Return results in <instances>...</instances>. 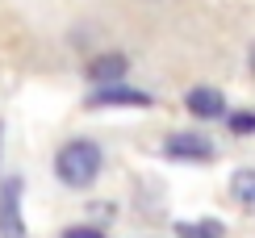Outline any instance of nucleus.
<instances>
[{
  "instance_id": "f257e3e1",
  "label": "nucleus",
  "mask_w": 255,
  "mask_h": 238,
  "mask_svg": "<svg viewBox=\"0 0 255 238\" xmlns=\"http://www.w3.org/2000/svg\"><path fill=\"white\" fill-rule=\"evenodd\" d=\"M101 163H105L101 146L88 142V138H76V142H67L59 150L55 171H59V180L67 184V188H88V184L101 176Z\"/></svg>"
},
{
  "instance_id": "f03ea898",
  "label": "nucleus",
  "mask_w": 255,
  "mask_h": 238,
  "mask_svg": "<svg viewBox=\"0 0 255 238\" xmlns=\"http://www.w3.org/2000/svg\"><path fill=\"white\" fill-rule=\"evenodd\" d=\"M0 238H25V222H21V180L0 184Z\"/></svg>"
},
{
  "instance_id": "7ed1b4c3",
  "label": "nucleus",
  "mask_w": 255,
  "mask_h": 238,
  "mask_svg": "<svg viewBox=\"0 0 255 238\" xmlns=\"http://www.w3.org/2000/svg\"><path fill=\"white\" fill-rule=\"evenodd\" d=\"M126 71H130V59L118 55V50L88 59V67H84V75H88L92 88H113V84H126Z\"/></svg>"
},
{
  "instance_id": "20e7f679",
  "label": "nucleus",
  "mask_w": 255,
  "mask_h": 238,
  "mask_svg": "<svg viewBox=\"0 0 255 238\" xmlns=\"http://www.w3.org/2000/svg\"><path fill=\"white\" fill-rule=\"evenodd\" d=\"M184 109L201 117V121H214V117H226V96L218 88H188L184 92Z\"/></svg>"
},
{
  "instance_id": "39448f33",
  "label": "nucleus",
  "mask_w": 255,
  "mask_h": 238,
  "mask_svg": "<svg viewBox=\"0 0 255 238\" xmlns=\"http://www.w3.org/2000/svg\"><path fill=\"white\" fill-rule=\"evenodd\" d=\"M163 150L172 159H193V163H205V159H214V146H209V138L201 134H172L163 142Z\"/></svg>"
},
{
  "instance_id": "423d86ee",
  "label": "nucleus",
  "mask_w": 255,
  "mask_h": 238,
  "mask_svg": "<svg viewBox=\"0 0 255 238\" xmlns=\"http://www.w3.org/2000/svg\"><path fill=\"white\" fill-rule=\"evenodd\" d=\"M88 105H134V109H146L151 105V96L146 92H138V88H130V84H113V88H97L88 96Z\"/></svg>"
},
{
  "instance_id": "0eeeda50",
  "label": "nucleus",
  "mask_w": 255,
  "mask_h": 238,
  "mask_svg": "<svg viewBox=\"0 0 255 238\" xmlns=\"http://www.w3.org/2000/svg\"><path fill=\"white\" fill-rule=\"evenodd\" d=\"M222 234H226V226L214 222V218L209 222H180L176 226V238H222Z\"/></svg>"
},
{
  "instance_id": "6e6552de",
  "label": "nucleus",
  "mask_w": 255,
  "mask_h": 238,
  "mask_svg": "<svg viewBox=\"0 0 255 238\" xmlns=\"http://www.w3.org/2000/svg\"><path fill=\"white\" fill-rule=\"evenodd\" d=\"M230 192H235V201H239V205L255 209V171H251V167L235 171V180H230Z\"/></svg>"
},
{
  "instance_id": "1a4fd4ad",
  "label": "nucleus",
  "mask_w": 255,
  "mask_h": 238,
  "mask_svg": "<svg viewBox=\"0 0 255 238\" xmlns=\"http://www.w3.org/2000/svg\"><path fill=\"white\" fill-rule=\"evenodd\" d=\"M230 129L235 134H255V113H230Z\"/></svg>"
},
{
  "instance_id": "9d476101",
  "label": "nucleus",
  "mask_w": 255,
  "mask_h": 238,
  "mask_svg": "<svg viewBox=\"0 0 255 238\" xmlns=\"http://www.w3.org/2000/svg\"><path fill=\"white\" fill-rule=\"evenodd\" d=\"M63 238H101V230H92V226H76V230H63Z\"/></svg>"
},
{
  "instance_id": "9b49d317",
  "label": "nucleus",
  "mask_w": 255,
  "mask_h": 238,
  "mask_svg": "<svg viewBox=\"0 0 255 238\" xmlns=\"http://www.w3.org/2000/svg\"><path fill=\"white\" fill-rule=\"evenodd\" d=\"M247 63H251V71H255V46H251V55H247Z\"/></svg>"
}]
</instances>
